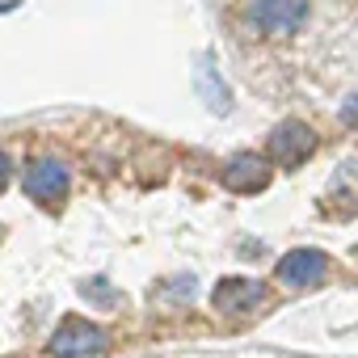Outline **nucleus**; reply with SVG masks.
<instances>
[{
    "label": "nucleus",
    "mask_w": 358,
    "mask_h": 358,
    "mask_svg": "<svg viewBox=\"0 0 358 358\" xmlns=\"http://www.w3.org/2000/svg\"><path fill=\"white\" fill-rule=\"evenodd\" d=\"M249 22L262 34H295L308 22V0H249Z\"/></svg>",
    "instance_id": "f03ea898"
},
{
    "label": "nucleus",
    "mask_w": 358,
    "mask_h": 358,
    "mask_svg": "<svg viewBox=\"0 0 358 358\" xmlns=\"http://www.w3.org/2000/svg\"><path fill=\"white\" fill-rule=\"evenodd\" d=\"M106 345H110L106 329H97V324H89L80 316H68L51 337L55 358H97V354H106Z\"/></svg>",
    "instance_id": "f257e3e1"
},
{
    "label": "nucleus",
    "mask_w": 358,
    "mask_h": 358,
    "mask_svg": "<svg viewBox=\"0 0 358 358\" xmlns=\"http://www.w3.org/2000/svg\"><path fill=\"white\" fill-rule=\"evenodd\" d=\"M324 274H329V257L320 249H291L278 262V282L287 287H316L324 282Z\"/></svg>",
    "instance_id": "39448f33"
},
{
    "label": "nucleus",
    "mask_w": 358,
    "mask_h": 358,
    "mask_svg": "<svg viewBox=\"0 0 358 358\" xmlns=\"http://www.w3.org/2000/svg\"><path fill=\"white\" fill-rule=\"evenodd\" d=\"M266 303V287L257 278H224L215 287V308L228 312V316H245V312H257Z\"/></svg>",
    "instance_id": "0eeeda50"
},
{
    "label": "nucleus",
    "mask_w": 358,
    "mask_h": 358,
    "mask_svg": "<svg viewBox=\"0 0 358 358\" xmlns=\"http://www.w3.org/2000/svg\"><path fill=\"white\" fill-rule=\"evenodd\" d=\"M341 118H345L350 127H358V97H350V101H345V114H341Z\"/></svg>",
    "instance_id": "1a4fd4ad"
},
{
    "label": "nucleus",
    "mask_w": 358,
    "mask_h": 358,
    "mask_svg": "<svg viewBox=\"0 0 358 358\" xmlns=\"http://www.w3.org/2000/svg\"><path fill=\"white\" fill-rule=\"evenodd\" d=\"M270 160L274 164H282V169H299L312 152H316V135H312V127H303V122H278L274 131H270Z\"/></svg>",
    "instance_id": "20e7f679"
},
{
    "label": "nucleus",
    "mask_w": 358,
    "mask_h": 358,
    "mask_svg": "<svg viewBox=\"0 0 358 358\" xmlns=\"http://www.w3.org/2000/svg\"><path fill=\"white\" fill-rule=\"evenodd\" d=\"M22 186H26V194H30L34 203L59 207V203L68 199V169H64V160H51V156L30 160V169H26V177H22Z\"/></svg>",
    "instance_id": "7ed1b4c3"
},
{
    "label": "nucleus",
    "mask_w": 358,
    "mask_h": 358,
    "mask_svg": "<svg viewBox=\"0 0 358 358\" xmlns=\"http://www.w3.org/2000/svg\"><path fill=\"white\" fill-rule=\"evenodd\" d=\"M9 177H13V164H9V156H5V152H0V190L9 186Z\"/></svg>",
    "instance_id": "6e6552de"
},
{
    "label": "nucleus",
    "mask_w": 358,
    "mask_h": 358,
    "mask_svg": "<svg viewBox=\"0 0 358 358\" xmlns=\"http://www.w3.org/2000/svg\"><path fill=\"white\" fill-rule=\"evenodd\" d=\"M266 182H270V164L257 152H236L224 164V186L232 194H257V190H266Z\"/></svg>",
    "instance_id": "423d86ee"
}]
</instances>
